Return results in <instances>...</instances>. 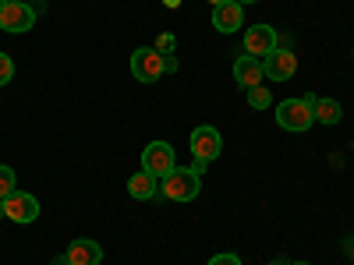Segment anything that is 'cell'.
Masks as SVG:
<instances>
[{"instance_id":"obj_1","label":"cell","mask_w":354,"mask_h":265,"mask_svg":"<svg viewBox=\"0 0 354 265\" xmlns=\"http://www.w3.org/2000/svg\"><path fill=\"white\" fill-rule=\"evenodd\" d=\"M312 103L315 96H301V99H283L277 106V124L290 135H301L315 124V117H312Z\"/></svg>"},{"instance_id":"obj_2","label":"cell","mask_w":354,"mask_h":265,"mask_svg":"<svg viewBox=\"0 0 354 265\" xmlns=\"http://www.w3.org/2000/svg\"><path fill=\"white\" fill-rule=\"evenodd\" d=\"M131 75L145 85H153L167 75V53L156 50V46H138L131 53Z\"/></svg>"},{"instance_id":"obj_3","label":"cell","mask_w":354,"mask_h":265,"mask_svg":"<svg viewBox=\"0 0 354 265\" xmlns=\"http://www.w3.org/2000/svg\"><path fill=\"white\" fill-rule=\"evenodd\" d=\"M198 191H202V184H198L195 170H181V166H177V170H170L160 181V195L170 198V202H192Z\"/></svg>"},{"instance_id":"obj_4","label":"cell","mask_w":354,"mask_h":265,"mask_svg":"<svg viewBox=\"0 0 354 265\" xmlns=\"http://www.w3.org/2000/svg\"><path fill=\"white\" fill-rule=\"evenodd\" d=\"M188 145H192L195 163H205V166H209V163L223 153V138H220V131H216V128H209V124H198V128L192 131Z\"/></svg>"},{"instance_id":"obj_5","label":"cell","mask_w":354,"mask_h":265,"mask_svg":"<svg viewBox=\"0 0 354 265\" xmlns=\"http://www.w3.org/2000/svg\"><path fill=\"white\" fill-rule=\"evenodd\" d=\"M142 170H145V173H153L156 181H163L170 170H177L174 149H170L167 141H149V145L142 149Z\"/></svg>"},{"instance_id":"obj_6","label":"cell","mask_w":354,"mask_h":265,"mask_svg":"<svg viewBox=\"0 0 354 265\" xmlns=\"http://www.w3.org/2000/svg\"><path fill=\"white\" fill-rule=\"evenodd\" d=\"M36 25V11L25 0H8L0 8V32H28Z\"/></svg>"},{"instance_id":"obj_7","label":"cell","mask_w":354,"mask_h":265,"mask_svg":"<svg viewBox=\"0 0 354 265\" xmlns=\"http://www.w3.org/2000/svg\"><path fill=\"white\" fill-rule=\"evenodd\" d=\"M4 219H11V223H36L39 219V202L32 198V195H25V191H11L8 198H4Z\"/></svg>"},{"instance_id":"obj_8","label":"cell","mask_w":354,"mask_h":265,"mask_svg":"<svg viewBox=\"0 0 354 265\" xmlns=\"http://www.w3.org/2000/svg\"><path fill=\"white\" fill-rule=\"evenodd\" d=\"M277 46H280V36H277V28H270V25H252L245 32V53L259 57V61H266Z\"/></svg>"},{"instance_id":"obj_9","label":"cell","mask_w":354,"mask_h":265,"mask_svg":"<svg viewBox=\"0 0 354 265\" xmlns=\"http://www.w3.org/2000/svg\"><path fill=\"white\" fill-rule=\"evenodd\" d=\"M262 71H266V78H273V81H290L294 71H298V57H294V50H273L262 61Z\"/></svg>"},{"instance_id":"obj_10","label":"cell","mask_w":354,"mask_h":265,"mask_svg":"<svg viewBox=\"0 0 354 265\" xmlns=\"http://www.w3.org/2000/svg\"><path fill=\"white\" fill-rule=\"evenodd\" d=\"M241 25H245V8L238 4V0H227V4H216L213 8V28H216V32L234 36Z\"/></svg>"},{"instance_id":"obj_11","label":"cell","mask_w":354,"mask_h":265,"mask_svg":"<svg viewBox=\"0 0 354 265\" xmlns=\"http://www.w3.org/2000/svg\"><path fill=\"white\" fill-rule=\"evenodd\" d=\"M234 78H238L241 88H255V85H262V78H266L262 61H259V57H252V53H241L238 61H234Z\"/></svg>"},{"instance_id":"obj_12","label":"cell","mask_w":354,"mask_h":265,"mask_svg":"<svg viewBox=\"0 0 354 265\" xmlns=\"http://www.w3.org/2000/svg\"><path fill=\"white\" fill-rule=\"evenodd\" d=\"M68 258H71V265H100L103 262V248L96 241H88V237H78V241H71Z\"/></svg>"},{"instance_id":"obj_13","label":"cell","mask_w":354,"mask_h":265,"mask_svg":"<svg viewBox=\"0 0 354 265\" xmlns=\"http://www.w3.org/2000/svg\"><path fill=\"white\" fill-rule=\"evenodd\" d=\"M156 191H160V181H156L153 173L138 170L135 177H128V195H131V198H138V202H149Z\"/></svg>"},{"instance_id":"obj_14","label":"cell","mask_w":354,"mask_h":265,"mask_svg":"<svg viewBox=\"0 0 354 265\" xmlns=\"http://www.w3.org/2000/svg\"><path fill=\"white\" fill-rule=\"evenodd\" d=\"M312 117L319 124H326V128H333L340 117H344V110H340V103L337 99H330V96H322V99H315L312 103Z\"/></svg>"},{"instance_id":"obj_15","label":"cell","mask_w":354,"mask_h":265,"mask_svg":"<svg viewBox=\"0 0 354 265\" xmlns=\"http://www.w3.org/2000/svg\"><path fill=\"white\" fill-rule=\"evenodd\" d=\"M245 96H248V106H255V110H266V106L273 103V96H270V88H266V85L245 88Z\"/></svg>"},{"instance_id":"obj_16","label":"cell","mask_w":354,"mask_h":265,"mask_svg":"<svg viewBox=\"0 0 354 265\" xmlns=\"http://www.w3.org/2000/svg\"><path fill=\"white\" fill-rule=\"evenodd\" d=\"M15 191V170L11 166H0V198H8Z\"/></svg>"},{"instance_id":"obj_17","label":"cell","mask_w":354,"mask_h":265,"mask_svg":"<svg viewBox=\"0 0 354 265\" xmlns=\"http://www.w3.org/2000/svg\"><path fill=\"white\" fill-rule=\"evenodd\" d=\"M11 78H15V61L8 53H0V85H8Z\"/></svg>"},{"instance_id":"obj_18","label":"cell","mask_w":354,"mask_h":265,"mask_svg":"<svg viewBox=\"0 0 354 265\" xmlns=\"http://www.w3.org/2000/svg\"><path fill=\"white\" fill-rule=\"evenodd\" d=\"M205 265H241V258H238V255H227V251H223V255H213V258L205 262Z\"/></svg>"},{"instance_id":"obj_19","label":"cell","mask_w":354,"mask_h":265,"mask_svg":"<svg viewBox=\"0 0 354 265\" xmlns=\"http://www.w3.org/2000/svg\"><path fill=\"white\" fill-rule=\"evenodd\" d=\"M50 265H71V258H68V255H57V258H53Z\"/></svg>"},{"instance_id":"obj_20","label":"cell","mask_w":354,"mask_h":265,"mask_svg":"<svg viewBox=\"0 0 354 265\" xmlns=\"http://www.w3.org/2000/svg\"><path fill=\"white\" fill-rule=\"evenodd\" d=\"M205 4H213V8H216V4H227V0H205Z\"/></svg>"},{"instance_id":"obj_21","label":"cell","mask_w":354,"mask_h":265,"mask_svg":"<svg viewBox=\"0 0 354 265\" xmlns=\"http://www.w3.org/2000/svg\"><path fill=\"white\" fill-rule=\"evenodd\" d=\"M238 4H241V8H245V4H259V0H238Z\"/></svg>"},{"instance_id":"obj_22","label":"cell","mask_w":354,"mask_h":265,"mask_svg":"<svg viewBox=\"0 0 354 265\" xmlns=\"http://www.w3.org/2000/svg\"><path fill=\"white\" fill-rule=\"evenodd\" d=\"M0 219H4V198H0Z\"/></svg>"},{"instance_id":"obj_23","label":"cell","mask_w":354,"mask_h":265,"mask_svg":"<svg viewBox=\"0 0 354 265\" xmlns=\"http://www.w3.org/2000/svg\"><path fill=\"white\" fill-rule=\"evenodd\" d=\"M294 265H308V262H294Z\"/></svg>"},{"instance_id":"obj_24","label":"cell","mask_w":354,"mask_h":265,"mask_svg":"<svg viewBox=\"0 0 354 265\" xmlns=\"http://www.w3.org/2000/svg\"><path fill=\"white\" fill-rule=\"evenodd\" d=\"M270 265H283V262H270Z\"/></svg>"},{"instance_id":"obj_25","label":"cell","mask_w":354,"mask_h":265,"mask_svg":"<svg viewBox=\"0 0 354 265\" xmlns=\"http://www.w3.org/2000/svg\"><path fill=\"white\" fill-rule=\"evenodd\" d=\"M4 4H8V0H0V8H4Z\"/></svg>"},{"instance_id":"obj_26","label":"cell","mask_w":354,"mask_h":265,"mask_svg":"<svg viewBox=\"0 0 354 265\" xmlns=\"http://www.w3.org/2000/svg\"><path fill=\"white\" fill-rule=\"evenodd\" d=\"M167 4H177V0H167Z\"/></svg>"},{"instance_id":"obj_27","label":"cell","mask_w":354,"mask_h":265,"mask_svg":"<svg viewBox=\"0 0 354 265\" xmlns=\"http://www.w3.org/2000/svg\"><path fill=\"white\" fill-rule=\"evenodd\" d=\"M351 57H354V53H351Z\"/></svg>"}]
</instances>
